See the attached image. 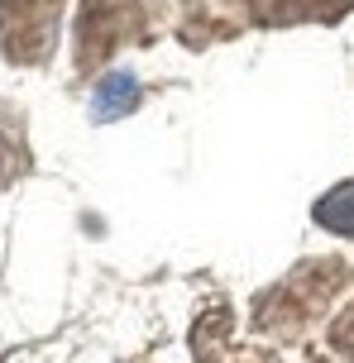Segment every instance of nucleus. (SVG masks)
<instances>
[{"label":"nucleus","mask_w":354,"mask_h":363,"mask_svg":"<svg viewBox=\"0 0 354 363\" xmlns=\"http://www.w3.org/2000/svg\"><path fill=\"white\" fill-rule=\"evenodd\" d=\"M139 106V77L134 72H106L96 82V96H92V120H120Z\"/></svg>","instance_id":"nucleus-1"},{"label":"nucleus","mask_w":354,"mask_h":363,"mask_svg":"<svg viewBox=\"0 0 354 363\" xmlns=\"http://www.w3.org/2000/svg\"><path fill=\"white\" fill-rule=\"evenodd\" d=\"M316 220L326 230H340V235H354V182L336 186L331 196L316 201Z\"/></svg>","instance_id":"nucleus-2"}]
</instances>
